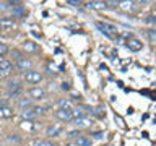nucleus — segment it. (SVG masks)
<instances>
[{"mask_svg": "<svg viewBox=\"0 0 156 146\" xmlns=\"http://www.w3.org/2000/svg\"><path fill=\"white\" fill-rule=\"evenodd\" d=\"M5 8V3H2V2H0V10H3Z\"/></svg>", "mask_w": 156, "mask_h": 146, "instance_id": "obj_31", "label": "nucleus"}, {"mask_svg": "<svg viewBox=\"0 0 156 146\" xmlns=\"http://www.w3.org/2000/svg\"><path fill=\"white\" fill-rule=\"evenodd\" d=\"M62 88H63V89H70V86H68V83H63V86H62Z\"/></svg>", "mask_w": 156, "mask_h": 146, "instance_id": "obj_30", "label": "nucleus"}, {"mask_svg": "<svg viewBox=\"0 0 156 146\" xmlns=\"http://www.w3.org/2000/svg\"><path fill=\"white\" fill-rule=\"evenodd\" d=\"M15 26H16V21H15L13 18H2V19H0V29L5 31V33L12 31Z\"/></svg>", "mask_w": 156, "mask_h": 146, "instance_id": "obj_6", "label": "nucleus"}, {"mask_svg": "<svg viewBox=\"0 0 156 146\" xmlns=\"http://www.w3.org/2000/svg\"><path fill=\"white\" fill-rule=\"evenodd\" d=\"M72 112H73V117H75V119H80V117H85V112H83L81 109H76V107H75V109H72ZM75 119H73V120H75Z\"/></svg>", "mask_w": 156, "mask_h": 146, "instance_id": "obj_23", "label": "nucleus"}, {"mask_svg": "<svg viewBox=\"0 0 156 146\" xmlns=\"http://www.w3.org/2000/svg\"><path fill=\"white\" fill-rule=\"evenodd\" d=\"M10 117H13L12 107H0V119H10Z\"/></svg>", "mask_w": 156, "mask_h": 146, "instance_id": "obj_12", "label": "nucleus"}, {"mask_svg": "<svg viewBox=\"0 0 156 146\" xmlns=\"http://www.w3.org/2000/svg\"><path fill=\"white\" fill-rule=\"evenodd\" d=\"M55 117L58 120H62V122H73V112L72 110H68V109H58L55 112Z\"/></svg>", "mask_w": 156, "mask_h": 146, "instance_id": "obj_4", "label": "nucleus"}, {"mask_svg": "<svg viewBox=\"0 0 156 146\" xmlns=\"http://www.w3.org/2000/svg\"><path fill=\"white\" fill-rule=\"evenodd\" d=\"M145 21H146V23H156V18H154V16H148Z\"/></svg>", "mask_w": 156, "mask_h": 146, "instance_id": "obj_27", "label": "nucleus"}, {"mask_svg": "<svg viewBox=\"0 0 156 146\" xmlns=\"http://www.w3.org/2000/svg\"><path fill=\"white\" fill-rule=\"evenodd\" d=\"M68 136H70V138H75V136H80V131H78V130H73V131H70V133H68Z\"/></svg>", "mask_w": 156, "mask_h": 146, "instance_id": "obj_26", "label": "nucleus"}, {"mask_svg": "<svg viewBox=\"0 0 156 146\" xmlns=\"http://www.w3.org/2000/svg\"><path fill=\"white\" fill-rule=\"evenodd\" d=\"M24 80H26V83H31V85H36V83H39L42 80V75L39 71H34V70H29L24 73Z\"/></svg>", "mask_w": 156, "mask_h": 146, "instance_id": "obj_5", "label": "nucleus"}, {"mask_svg": "<svg viewBox=\"0 0 156 146\" xmlns=\"http://www.w3.org/2000/svg\"><path fill=\"white\" fill-rule=\"evenodd\" d=\"M120 8L127 10V12H133L135 10V2H119Z\"/></svg>", "mask_w": 156, "mask_h": 146, "instance_id": "obj_16", "label": "nucleus"}, {"mask_svg": "<svg viewBox=\"0 0 156 146\" xmlns=\"http://www.w3.org/2000/svg\"><path fill=\"white\" fill-rule=\"evenodd\" d=\"M73 125H75L76 128H86V127L91 125V120L88 119V117H80V119L73 120Z\"/></svg>", "mask_w": 156, "mask_h": 146, "instance_id": "obj_10", "label": "nucleus"}, {"mask_svg": "<svg viewBox=\"0 0 156 146\" xmlns=\"http://www.w3.org/2000/svg\"><path fill=\"white\" fill-rule=\"evenodd\" d=\"M28 94L33 97V99H44L46 97V91L42 88H33V89L28 91Z\"/></svg>", "mask_w": 156, "mask_h": 146, "instance_id": "obj_9", "label": "nucleus"}, {"mask_svg": "<svg viewBox=\"0 0 156 146\" xmlns=\"http://www.w3.org/2000/svg\"><path fill=\"white\" fill-rule=\"evenodd\" d=\"M0 107H10V106H8V102L5 99H0Z\"/></svg>", "mask_w": 156, "mask_h": 146, "instance_id": "obj_28", "label": "nucleus"}, {"mask_svg": "<svg viewBox=\"0 0 156 146\" xmlns=\"http://www.w3.org/2000/svg\"><path fill=\"white\" fill-rule=\"evenodd\" d=\"M31 99H26V97H23V99L18 101V106L21 107V109H31Z\"/></svg>", "mask_w": 156, "mask_h": 146, "instance_id": "obj_17", "label": "nucleus"}, {"mask_svg": "<svg viewBox=\"0 0 156 146\" xmlns=\"http://www.w3.org/2000/svg\"><path fill=\"white\" fill-rule=\"evenodd\" d=\"M58 106H60V109H68V110L73 109V102L70 99H60L58 101Z\"/></svg>", "mask_w": 156, "mask_h": 146, "instance_id": "obj_15", "label": "nucleus"}, {"mask_svg": "<svg viewBox=\"0 0 156 146\" xmlns=\"http://www.w3.org/2000/svg\"><path fill=\"white\" fill-rule=\"evenodd\" d=\"M46 133H47V136H57V135H60V133H62V127H60V125L49 127Z\"/></svg>", "mask_w": 156, "mask_h": 146, "instance_id": "obj_11", "label": "nucleus"}, {"mask_svg": "<svg viewBox=\"0 0 156 146\" xmlns=\"http://www.w3.org/2000/svg\"><path fill=\"white\" fill-rule=\"evenodd\" d=\"M148 39H150V42L153 44V46H156V29H150L148 33Z\"/></svg>", "mask_w": 156, "mask_h": 146, "instance_id": "obj_22", "label": "nucleus"}, {"mask_svg": "<svg viewBox=\"0 0 156 146\" xmlns=\"http://www.w3.org/2000/svg\"><path fill=\"white\" fill-rule=\"evenodd\" d=\"M33 146H57V144L52 143V141H47V140H37L33 143Z\"/></svg>", "mask_w": 156, "mask_h": 146, "instance_id": "obj_20", "label": "nucleus"}, {"mask_svg": "<svg viewBox=\"0 0 156 146\" xmlns=\"http://www.w3.org/2000/svg\"><path fill=\"white\" fill-rule=\"evenodd\" d=\"M96 28L99 29V31L102 34H106L107 37H115L117 36V28L114 26V24H111V23H102V21H98L96 23Z\"/></svg>", "mask_w": 156, "mask_h": 146, "instance_id": "obj_1", "label": "nucleus"}, {"mask_svg": "<svg viewBox=\"0 0 156 146\" xmlns=\"http://www.w3.org/2000/svg\"><path fill=\"white\" fill-rule=\"evenodd\" d=\"M75 143H76L78 146H91L93 140H91V138H88V136H78Z\"/></svg>", "mask_w": 156, "mask_h": 146, "instance_id": "obj_13", "label": "nucleus"}, {"mask_svg": "<svg viewBox=\"0 0 156 146\" xmlns=\"http://www.w3.org/2000/svg\"><path fill=\"white\" fill-rule=\"evenodd\" d=\"M24 49H26L28 52H37V50H39V47H37L34 42H31V41L24 42Z\"/></svg>", "mask_w": 156, "mask_h": 146, "instance_id": "obj_19", "label": "nucleus"}, {"mask_svg": "<svg viewBox=\"0 0 156 146\" xmlns=\"http://www.w3.org/2000/svg\"><path fill=\"white\" fill-rule=\"evenodd\" d=\"M41 112H44V109H41V107H31V109H23L20 114H21L23 119L33 120V119H36V117L41 114Z\"/></svg>", "mask_w": 156, "mask_h": 146, "instance_id": "obj_2", "label": "nucleus"}, {"mask_svg": "<svg viewBox=\"0 0 156 146\" xmlns=\"http://www.w3.org/2000/svg\"><path fill=\"white\" fill-rule=\"evenodd\" d=\"M12 70V63H10L8 60H5V58H0V71L7 73Z\"/></svg>", "mask_w": 156, "mask_h": 146, "instance_id": "obj_14", "label": "nucleus"}, {"mask_svg": "<svg viewBox=\"0 0 156 146\" xmlns=\"http://www.w3.org/2000/svg\"><path fill=\"white\" fill-rule=\"evenodd\" d=\"M68 3H70V5H75V7H80V2H76V0H68Z\"/></svg>", "mask_w": 156, "mask_h": 146, "instance_id": "obj_29", "label": "nucleus"}, {"mask_svg": "<svg viewBox=\"0 0 156 146\" xmlns=\"http://www.w3.org/2000/svg\"><path fill=\"white\" fill-rule=\"evenodd\" d=\"M15 65H16V68L21 71H29V68H31V60H28V58H18Z\"/></svg>", "mask_w": 156, "mask_h": 146, "instance_id": "obj_8", "label": "nucleus"}, {"mask_svg": "<svg viewBox=\"0 0 156 146\" xmlns=\"http://www.w3.org/2000/svg\"><path fill=\"white\" fill-rule=\"evenodd\" d=\"M127 47H129L132 52H140V50H141V47H143V44H141L138 39L130 37L129 41H127Z\"/></svg>", "mask_w": 156, "mask_h": 146, "instance_id": "obj_7", "label": "nucleus"}, {"mask_svg": "<svg viewBox=\"0 0 156 146\" xmlns=\"http://www.w3.org/2000/svg\"><path fill=\"white\" fill-rule=\"evenodd\" d=\"M88 7H90V8H96V10H101V8H106L107 5H106V2H88Z\"/></svg>", "mask_w": 156, "mask_h": 146, "instance_id": "obj_18", "label": "nucleus"}, {"mask_svg": "<svg viewBox=\"0 0 156 146\" xmlns=\"http://www.w3.org/2000/svg\"><path fill=\"white\" fill-rule=\"evenodd\" d=\"M93 114H94L96 117H99V119H102V117L106 115V110H104V107L99 106V107H96L94 110H93Z\"/></svg>", "mask_w": 156, "mask_h": 146, "instance_id": "obj_21", "label": "nucleus"}, {"mask_svg": "<svg viewBox=\"0 0 156 146\" xmlns=\"http://www.w3.org/2000/svg\"><path fill=\"white\" fill-rule=\"evenodd\" d=\"M91 136H94L96 140H102L104 138V133H102V131H96V133H93Z\"/></svg>", "mask_w": 156, "mask_h": 146, "instance_id": "obj_25", "label": "nucleus"}, {"mask_svg": "<svg viewBox=\"0 0 156 146\" xmlns=\"http://www.w3.org/2000/svg\"><path fill=\"white\" fill-rule=\"evenodd\" d=\"M21 91H23V86L20 85L18 81H10V83H8L7 92H8L10 97H16V96H20V92H21Z\"/></svg>", "mask_w": 156, "mask_h": 146, "instance_id": "obj_3", "label": "nucleus"}, {"mask_svg": "<svg viewBox=\"0 0 156 146\" xmlns=\"http://www.w3.org/2000/svg\"><path fill=\"white\" fill-rule=\"evenodd\" d=\"M7 52H8V47L0 42V55H3V54H7Z\"/></svg>", "mask_w": 156, "mask_h": 146, "instance_id": "obj_24", "label": "nucleus"}]
</instances>
